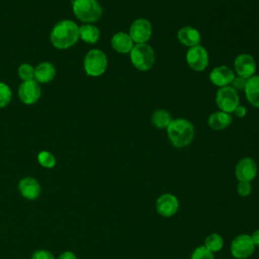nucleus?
Returning <instances> with one entry per match:
<instances>
[{
  "label": "nucleus",
  "mask_w": 259,
  "mask_h": 259,
  "mask_svg": "<svg viewBox=\"0 0 259 259\" xmlns=\"http://www.w3.org/2000/svg\"><path fill=\"white\" fill-rule=\"evenodd\" d=\"M237 192L242 197H247L252 192V184L247 181H239L237 184Z\"/></svg>",
  "instance_id": "obj_28"
},
{
  "label": "nucleus",
  "mask_w": 259,
  "mask_h": 259,
  "mask_svg": "<svg viewBox=\"0 0 259 259\" xmlns=\"http://www.w3.org/2000/svg\"><path fill=\"white\" fill-rule=\"evenodd\" d=\"M179 209V200L172 193H163L156 200L157 212L164 217L170 218L174 215Z\"/></svg>",
  "instance_id": "obj_12"
},
{
  "label": "nucleus",
  "mask_w": 259,
  "mask_h": 259,
  "mask_svg": "<svg viewBox=\"0 0 259 259\" xmlns=\"http://www.w3.org/2000/svg\"><path fill=\"white\" fill-rule=\"evenodd\" d=\"M177 38L183 46L192 48L199 45L201 36L196 28L192 26H183L177 32Z\"/></svg>",
  "instance_id": "obj_16"
},
{
  "label": "nucleus",
  "mask_w": 259,
  "mask_h": 259,
  "mask_svg": "<svg viewBox=\"0 0 259 259\" xmlns=\"http://www.w3.org/2000/svg\"><path fill=\"white\" fill-rule=\"evenodd\" d=\"M12 98L11 88L4 82H0V108L7 106Z\"/></svg>",
  "instance_id": "obj_26"
},
{
  "label": "nucleus",
  "mask_w": 259,
  "mask_h": 259,
  "mask_svg": "<svg viewBox=\"0 0 259 259\" xmlns=\"http://www.w3.org/2000/svg\"><path fill=\"white\" fill-rule=\"evenodd\" d=\"M151 121L156 128L164 130V128H167L170 122L172 121V116L170 112L167 111L166 109L159 108L153 112L151 116Z\"/></svg>",
  "instance_id": "obj_22"
},
{
  "label": "nucleus",
  "mask_w": 259,
  "mask_h": 259,
  "mask_svg": "<svg viewBox=\"0 0 259 259\" xmlns=\"http://www.w3.org/2000/svg\"><path fill=\"white\" fill-rule=\"evenodd\" d=\"M50 39L58 50H67L79 40V26L71 19H63L52 28Z\"/></svg>",
  "instance_id": "obj_1"
},
{
  "label": "nucleus",
  "mask_w": 259,
  "mask_h": 259,
  "mask_svg": "<svg viewBox=\"0 0 259 259\" xmlns=\"http://www.w3.org/2000/svg\"><path fill=\"white\" fill-rule=\"evenodd\" d=\"M186 63L190 69L201 72L208 66L207 51L200 45L189 48L186 53Z\"/></svg>",
  "instance_id": "obj_8"
},
{
  "label": "nucleus",
  "mask_w": 259,
  "mask_h": 259,
  "mask_svg": "<svg viewBox=\"0 0 259 259\" xmlns=\"http://www.w3.org/2000/svg\"><path fill=\"white\" fill-rule=\"evenodd\" d=\"M41 95V88L39 83L34 79L29 81H23L18 88V96L24 104L31 105L38 101Z\"/></svg>",
  "instance_id": "obj_10"
},
{
  "label": "nucleus",
  "mask_w": 259,
  "mask_h": 259,
  "mask_svg": "<svg viewBox=\"0 0 259 259\" xmlns=\"http://www.w3.org/2000/svg\"><path fill=\"white\" fill-rule=\"evenodd\" d=\"M190 259H214V255L203 245L196 247L190 256Z\"/></svg>",
  "instance_id": "obj_27"
},
{
  "label": "nucleus",
  "mask_w": 259,
  "mask_h": 259,
  "mask_svg": "<svg viewBox=\"0 0 259 259\" xmlns=\"http://www.w3.org/2000/svg\"><path fill=\"white\" fill-rule=\"evenodd\" d=\"M166 130L170 143L176 148L188 146L194 138V126L185 118L172 119Z\"/></svg>",
  "instance_id": "obj_2"
},
{
  "label": "nucleus",
  "mask_w": 259,
  "mask_h": 259,
  "mask_svg": "<svg viewBox=\"0 0 259 259\" xmlns=\"http://www.w3.org/2000/svg\"><path fill=\"white\" fill-rule=\"evenodd\" d=\"M37 162L40 166H42L44 168H48V169H52L56 166V158L55 156L49 152V151H40L37 154Z\"/></svg>",
  "instance_id": "obj_24"
},
{
  "label": "nucleus",
  "mask_w": 259,
  "mask_h": 259,
  "mask_svg": "<svg viewBox=\"0 0 259 259\" xmlns=\"http://www.w3.org/2000/svg\"><path fill=\"white\" fill-rule=\"evenodd\" d=\"M233 121V117L231 113L225 111H214L212 112L207 119V123L210 128L214 131H222L228 127Z\"/></svg>",
  "instance_id": "obj_20"
},
{
  "label": "nucleus",
  "mask_w": 259,
  "mask_h": 259,
  "mask_svg": "<svg viewBox=\"0 0 259 259\" xmlns=\"http://www.w3.org/2000/svg\"><path fill=\"white\" fill-rule=\"evenodd\" d=\"M250 236H251V239H252L254 245H255V246H259V229L255 230V231L252 233V235H250Z\"/></svg>",
  "instance_id": "obj_33"
},
{
  "label": "nucleus",
  "mask_w": 259,
  "mask_h": 259,
  "mask_svg": "<svg viewBox=\"0 0 259 259\" xmlns=\"http://www.w3.org/2000/svg\"><path fill=\"white\" fill-rule=\"evenodd\" d=\"M58 259H77L75 253H73L72 251H64L63 253H61L58 257Z\"/></svg>",
  "instance_id": "obj_32"
},
{
  "label": "nucleus",
  "mask_w": 259,
  "mask_h": 259,
  "mask_svg": "<svg viewBox=\"0 0 259 259\" xmlns=\"http://www.w3.org/2000/svg\"><path fill=\"white\" fill-rule=\"evenodd\" d=\"M235 78L234 71L228 66L222 65L212 69L209 73V81L218 87L229 86Z\"/></svg>",
  "instance_id": "obj_15"
},
{
  "label": "nucleus",
  "mask_w": 259,
  "mask_h": 259,
  "mask_svg": "<svg viewBox=\"0 0 259 259\" xmlns=\"http://www.w3.org/2000/svg\"><path fill=\"white\" fill-rule=\"evenodd\" d=\"M255 247L250 235L240 234L233 239L230 250L234 258L247 259L254 253Z\"/></svg>",
  "instance_id": "obj_7"
},
{
  "label": "nucleus",
  "mask_w": 259,
  "mask_h": 259,
  "mask_svg": "<svg viewBox=\"0 0 259 259\" xmlns=\"http://www.w3.org/2000/svg\"><path fill=\"white\" fill-rule=\"evenodd\" d=\"M72 7L75 16L84 23H94L102 15V7L97 0H75Z\"/></svg>",
  "instance_id": "obj_3"
},
{
  "label": "nucleus",
  "mask_w": 259,
  "mask_h": 259,
  "mask_svg": "<svg viewBox=\"0 0 259 259\" xmlns=\"http://www.w3.org/2000/svg\"><path fill=\"white\" fill-rule=\"evenodd\" d=\"M234 67L238 76H242L246 79L254 76L256 72V62L249 54L238 55L234 61Z\"/></svg>",
  "instance_id": "obj_14"
},
{
  "label": "nucleus",
  "mask_w": 259,
  "mask_h": 259,
  "mask_svg": "<svg viewBox=\"0 0 259 259\" xmlns=\"http://www.w3.org/2000/svg\"><path fill=\"white\" fill-rule=\"evenodd\" d=\"M210 252L217 253L224 247V238L218 233H211L204 239V245Z\"/></svg>",
  "instance_id": "obj_23"
},
{
  "label": "nucleus",
  "mask_w": 259,
  "mask_h": 259,
  "mask_svg": "<svg viewBox=\"0 0 259 259\" xmlns=\"http://www.w3.org/2000/svg\"><path fill=\"white\" fill-rule=\"evenodd\" d=\"M56 76V68L50 62H41L34 68V80L37 83H49Z\"/></svg>",
  "instance_id": "obj_18"
},
{
  "label": "nucleus",
  "mask_w": 259,
  "mask_h": 259,
  "mask_svg": "<svg viewBox=\"0 0 259 259\" xmlns=\"http://www.w3.org/2000/svg\"><path fill=\"white\" fill-rule=\"evenodd\" d=\"M100 31L92 23H85L79 26V38L87 44H95L99 39Z\"/></svg>",
  "instance_id": "obj_21"
},
{
  "label": "nucleus",
  "mask_w": 259,
  "mask_h": 259,
  "mask_svg": "<svg viewBox=\"0 0 259 259\" xmlns=\"http://www.w3.org/2000/svg\"><path fill=\"white\" fill-rule=\"evenodd\" d=\"M244 91L248 102L252 106L259 108V75H254L247 79Z\"/></svg>",
  "instance_id": "obj_19"
},
{
  "label": "nucleus",
  "mask_w": 259,
  "mask_h": 259,
  "mask_svg": "<svg viewBox=\"0 0 259 259\" xmlns=\"http://www.w3.org/2000/svg\"><path fill=\"white\" fill-rule=\"evenodd\" d=\"M130 58L134 67L143 72L149 71L155 64V52L147 42L134 45Z\"/></svg>",
  "instance_id": "obj_4"
},
{
  "label": "nucleus",
  "mask_w": 259,
  "mask_h": 259,
  "mask_svg": "<svg viewBox=\"0 0 259 259\" xmlns=\"http://www.w3.org/2000/svg\"><path fill=\"white\" fill-rule=\"evenodd\" d=\"M257 163L250 157L242 158L235 167V175L238 181L251 182L257 176Z\"/></svg>",
  "instance_id": "obj_11"
},
{
  "label": "nucleus",
  "mask_w": 259,
  "mask_h": 259,
  "mask_svg": "<svg viewBox=\"0 0 259 259\" xmlns=\"http://www.w3.org/2000/svg\"><path fill=\"white\" fill-rule=\"evenodd\" d=\"M234 113H235V115H236L237 117L242 118V117H244V116L247 114V108H246L245 106L239 104V105L236 107V109L234 110Z\"/></svg>",
  "instance_id": "obj_31"
},
{
  "label": "nucleus",
  "mask_w": 259,
  "mask_h": 259,
  "mask_svg": "<svg viewBox=\"0 0 259 259\" xmlns=\"http://www.w3.org/2000/svg\"><path fill=\"white\" fill-rule=\"evenodd\" d=\"M239 94L232 86L221 87L215 94V103L221 111L232 114L239 105Z\"/></svg>",
  "instance_id": "obj_6"
},
{
  "label": "nucleus",
  "mask_w": 259,
  "mask_h": 259,
  "mask_svg": "<svg viewBox=\"0 0 259 259\" xmlns=\"http://www.w3.org/2000/svg\"><path fill=\"white\" fill-rule=\"evenodd\" d=\"M83 67L86 75L90 77L101 76L107 68V57L98 49H92L84 57Z\"/></svg>",
  "instance_id": "obj_5"
},
{
  "label": "nucleus",
  "mask_w": 259,
  "mask_h": 259,
  "mask_svg": "<svg viewBox=\"0 0 259 259\" xmlns=\"http://www.w3.org/2000/svg\"><path fill=\"white\" fill-rule=\"evenodd\" d=\"M30 259H55V257L51 251L46 249H38L32 253Z\"/></svg>",
  "instance_id": "obj_29"
},
{
  "label": "nucleus",
  "mask_w": 259,
  "mask_h": 259,
  "mask_svg": "<svg viewBox=\"0 0 259 259\" xmlns=\"http://www.w3.org/2000/svg\"><path fill=\"white\" fill-rule=\"evenodd\" d=\"M246 83H247V79L242 77V76H235V78L232 81V87L235 90H244L246 87Z\"/></svg>",
  "instance_id": "obj_30"
},
{
  "label": "nucleus",
  "mask_w": 259,
  "mask_h": 259,
  "mask_svg": "<svg viewBox=\"0 0 259 259\" xmlns=\"http://www.w3.org/2000/svg\"><path fill=\"white\" fill-rule=\"evenodd\" d=\"M72 1H75V0H72Z\"/></svg>",
  "instance_id": "obj_34"
},
{
  "label": "nucleus",
  "mask_w": 259,
  "mask_h": 259,
  "mask_svg": "<svg viewBox=\"0 0 259 259\" xmlns=\"http://www.w3.org/2000/svg\"><path fill=\"white\" fill-rule=\"evenodd\" d=\"M130 36L136 44H146L152 35V24L146 18H138L130 26Z\"/></svg>",
  "instance_id": "obj_9"
},
{
  "label": "nucleus",
  "mask_w": 259,
  "mask_h": 259,
  "mask_svg": "<svg viewBox=\"0 0 259 259\" xmlns=\"http://www.w3.org/2000/svg\"><path fill=\"white\" fill-rule=\"evenodd\" d=\"M111 47L119 54H130L134 47V41L128 33L119 31L112 35Z\"/></svg>",
  "instance_id": "obj_17"
},
{
  "label": "nucleus",
  "mask_w": 259,
  "mask_h": 259,
  "mask_svg": "<svg viewBox=\"0 0 259 259\" xmlns=\"http://www.w3.org/2000/svg\"><path fill=\"white\" fill-rule=\"evenodd\" d=\"M17 73L19 78L22 80V82L34 79V67H32L30 64H27V63L21 64L18 67Z\"/></svg>",
  "instance_id": "obj_25"
},
{
  "label": "nucleus",
  "mask_w": 259,
  "mask_h": 259,
  "mask_svg": "<svg viewBox=\"0 0 259 259\" xmlns=\"http://www.w3.org/2000/svg\"><path fill=\"white\" fill-rule=\"evenodd\" d=\"M17 188L20 195L27 200H34L38 198L41 192V187L39 182L35 178L30 176L21 178L18 182Z\"/></svg>",
  "instance_id": "obj_13"
}]
</instances>
